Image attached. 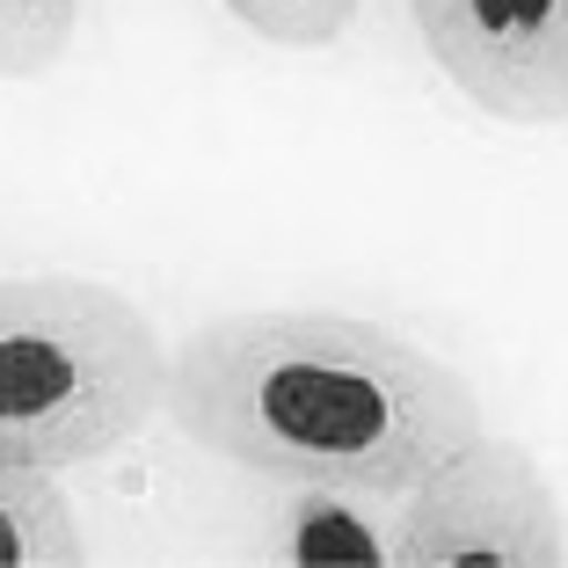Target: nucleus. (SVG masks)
<instances>
[{"label": "nucleus", "mask_w": 568, "mask_h": 568, "mask_svg": "<svg viewBox=\"0 0 568 568\" xmlns=\"http://www.w3.org/2000/svg\"><path fill=\"white\" fill-rule=\"evenodd\" d=\"M168 351L95 277H0V467H81L161 416Z\"/></svg>", "instance_id": "2"}, {"label": "nucleus", "mask_w": 568, "mask_h": 568, "mask_svg": "<svg viewBox=\"0 0 568 568\" xmlns=\"http://www.w3.org/2000/svg\"><path fill=\"white\" fill-rule=\"evenodd\" d=\"M81 0H0V81H37L67 59Z\"/></svg>", "instance_id": "7"}, {"label": "nucleus", "mask_w": 568, "mask_h": 568, "mask_svg": "<svg viewBox=\"0 0 568 568\" xmlns=\"http://www.w3.org/2000/svg\"><path fill=\"white\" fill-rule=\"evenodd\" d=\"M423 51L474 110L568 124V0H408Z\"/></svg>", "instance_id": "4"}, {"label": "nucleus", "mask_w": 568, "mask_h": 568, "mask_svg": "<svg viewBox=\"0 0 568 568\" xmlns=\"http://www.w3.org/2000/svg\"><path fill=\"white\" fill-rule=\"evenodd\" d=\"M88 539L51 467H0V568H81Z\"/></svg>", "instance_id": "6"}, {"label": "nucleus", "mask_w": 568, "mask_h": 568, "mask_svg": "<svg viewBox=\"0 0 568 568\" xmlns=\"http://www.w3.org/2000/svg\"><path fill=\"white\" fill-rule=\"evenodd\" d=\"M161 416L248 474L365 488L386 503L488 430L481 394L445 357L386 321L314 306H248L183 335L168 351Z\"/></svg>", "instance_id": "1"}, {"label": "nucleus", "mask_w": 568, "mask_h": 568, "mask_svg": "<svg viewBox=\"0 0 568 568\" xmlns=\"http://www.w3.org/2000/svg\"><path fill=\"white\" fill-rule=\"evenodd\" d=\"M277 554L314 568H386L402 554V518L386 496L328 481H284L277 503Z\"/></svg>", "instance_id": "5"}, {"label": "nucleus", "mask_w": 568, "mask_h": 568, "mask_svg": "<svg viewBox=\"0 0 568 568\" xmlns=\"http://www.w3.org/2000/svg\"><path fill=\"white\" fill-rule=\"evenodd\" d=\"M402 568H561L568 518L518 437L474 430L402 496Z\"/></svg>", "instance_id": "3"}, {"label": "nucleus", "mask_w": 568, "mask_h": 568, "mask_svg": "<svg viewBox=\"0 0 568 568\" xmlns=\"http://www.w3.org/2000/svg\"><path fill=\"white\" fill-rule=\"evenodd\" d=\"M219 8H226L241 30L270 37V44H284V51H321V44H335V37L351 30L365 0H219Z\"/></svg>", "instance_id": "8"}]
</instances>
